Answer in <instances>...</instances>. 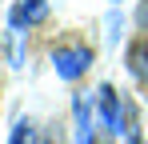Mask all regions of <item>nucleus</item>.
Segmentation results:
<instances>
[{"instance_id":"4","label":"nucleus","mask_w":148,"mask_h":144,"mask_svg":"<svg viewBox=\"0 0 148 144\" xmlns=\"http://www.w3.org/2000/svg\"><path fill=\"white\" fill-rule=\"evenodd\" d=\"M72 112H76V144H92V116H88V100L84 96H76L72 100Z\"/></svg>"},{"instance_id":"2","label":"nucleus","mask_w":148,"mask_h":144,"mask_svg":"<svg viewBox=\"0 0 148 144\" xmlns=\"http://www.w3.org/2000/svg\"><path fill=\"white\" fill-rule=\"evenodd\" d=\"M96 100H100V120H104V128H108V132H120V100H116V92L104 84L96 92Z\"/></svg>"},{"instance_id":"1","label":"nucleus","mask_w":148,"mask_h":144,"mask_svg":"<svg viewBox=\"0 0 148 144\" xmlns=\"http://www.w3.org/2000/svg\"><path fill=\"white\" fill-rule=\"evenodd\" d=\"M52 64H56V76H60V80H76L80 72L92 64V48H84V44L56 48V52H52Z\"/></svg>"},{"instance_id":"6","label":"nucleus","mask_w":148,"mask_h":144,"mask_svg":"<svg viewBox=\"0 0 148 144\" xmlns=\"http://www.w3.org/2000/svg\"><path fill=\"white\" fill-rule=\"evenodd\" d=\"M28 136H32V128H28V124H16V132H12V144H28Z\"/></svg>"},{"instance_id":"7","label":"nucleus","mask_w":148,"mask_h":144,"mask_svg":"<svg viewBox=\"0 0 148 144\" xmlns=\"http://www.w3.org/2000/svg\"><path fill=\"white\" fill-rule=\"evenodd\" d=\"M144 48H148V44H144Z\"/></svg>"},{"instance_id":"5","label":"nucleus","mask_w":148,"mask_h":144,"mask_svg":"<svg viewBox=\"0 0 148 144\" xmlns=\"http://www.w3.org/2000/svg\"><path fill=\"white\" fill-rule=\"evenodd\" d=\"M132 68H136V76H148V48L132 52Z\"/></svg>"},{"instance_id":"3","label":"nucleus","mask_w":148,"mask_h":144,"mask_svg":"<svg viewBox=\"0 0 148 144\" xmlns=\"http://www.w3.org/2000/svg\"><path fill=\"white\" fill-rule=\"evenodd\" d=\"M48 16V0H24V4H16L12 8V28H20V24H36Z\"/></svg>"}]
</instances>
